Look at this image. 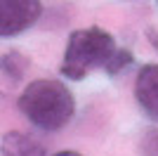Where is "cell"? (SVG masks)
Masks as SVG:
<instances>
[{
	"instance_id": "obj_1",
	"label": "cell",
	"mask_w": 158,
	"mask_h": 156,
	"mask_svg": "<svg viewBox=\"0 0 158 156\" xmlns=\"http://www.w3.org/2000/svg\"><path fill=\"white\" fill-rule=\"evenodd\" d=\"M130 62L132 54L116 47L111 33L99 26H90L71 33L64 50L61 73L71 80H80L92 69H106L109 73H118Z\"/></svg>"
},
{
	"instance_id": "obj_2",
	"label": "cell",
	"mask_w": 158,
	"mask_h": 156,
	"mask_svg": "<svg viewBox=\"0 0 158 156\" xmlns=\"http://www.w3.org/2000/svg\"><path fill=\"white\" fill-rule=\"evenodd\" d=\"M19 111L28 123L43 130H54L64 128L73 116L76 102L73 95L66 90V85L54 80V78H38L28 83V88L19 97Z\"/></svg>"
},
{
	"instance_id": "obj_3",
	"label": "cell",
	"mask_w": 158,
	"mask_h": 156,
	"mask_svg": "<svg viewBox=\"0 0 158 156\" xmlns=\"http://www.w3.org/2000/svg\"><path fill=\"white\" fill-rule=\"evenodd\" d=\"M40 0H0V38H14L38 21Z\"/></svg>"
},
{
	"instance_id": "obj_4",
	"label": "cell",
	"mask_w": 158,
	"mask_h": 156,
	"mask_svg": "<svg viewBox=\"0 0 158 156\" xmlns=\"http://www.w3.org/2000/svg\"><path fill=\"white\" fill-rule=\"evenodd\" d=\"M135 95L146 116L158 121V64L142 66L135 80Z\"/></svg>"
},
{
	"instance_id": "obj_5",
	"label": "cell",
	"mask_w": 158,
	"mask_h": 156,
	"mask_svg": "<svg viewBox=\"0 0 158 156\" xmlns=\"http://www.w3.org/2000/svg\"><path fill=\"white\" fill-rule=\"evenodd\" d=\"M0 156H45V149L26 132H7L0 144Z\"/></svg>"
},
{
	"instance_id": "obj_6",
	"label": "cell",
	"mask_w": 158,
	"mask_h": 156,
	"mask_svg": "<svg viewBox=\"0 0 158 156\" xmlns=\"http://www.w3.org/2000/svg\"><path fill=\"white\" fill-rule=\"evenodd\" d=\"M24 69H26V59L21 57L19 52H10V54H5L2 62H0V71L5 73V76L12 73V78H19Z\"/></svg>"
},
{
	"instance_id": "obj_7",
	"label": "cell",
	"mask_w": 158,
	"mask_h": 156,
	"mask_svg": "<svg viewBox=\"0 0 158 156\" xmlns=\"http://www.w3.org/2000/svg\"><path fill=\"white\" fill-rule=\"evenodd\" d=\"M142 154L144 156H158V130H149L144 137H142Z\"/></svg>"
},
{
	"instance_id": "obj_8",
	"label": "cell",
	"mask_w": 158,
	"mask_h": 156,
	"mask_svg": "<svg viewBox=\"0 0 158 156\" xmlns=\"http://www.w3.org/2000/svg\"><path fill=\"white\" fill-rule=\"evenodd\" d=\"M54 156H83V154H78V151H59V154H54Z\"/></svg>"
}]
</instances>
